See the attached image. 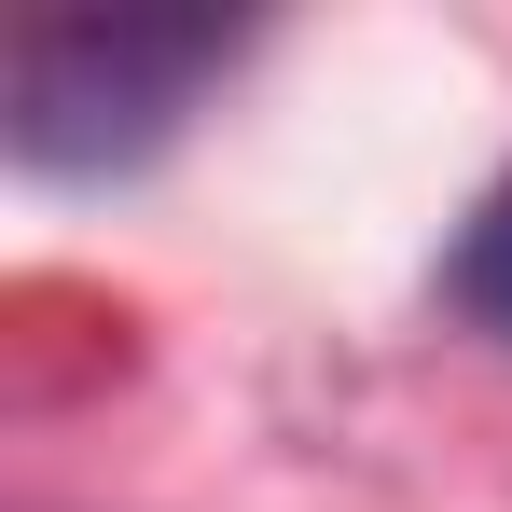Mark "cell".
Returning <instances> with one entry per match:
<instances>
[{
	"label": "cell",
	"instance_id": "obj_2",
	"mask_svg": "<svg viewBox=\"0 0 512 512\" xmlns=\"http://www.w3.org/2000/svg\"><path fill=\"white\" fill-rule=\"evenodd\" d=\"M443 305H457L471 333H512V167L485 180V208L457 222V250H443Z\"/></svg>",
	"mask_w": 512,
	"mask_h": 512
},
{
	"label": "cell",
	"instance_id": "obj_1",
	"mask_svg": "<svg viewBox=\"0 0 512 512\" xmlns=\"http://www.w3.org/2000/svg\"><path fill=\"white\" fill-rule=\"evenodd\" d=\"M222 56H236L222 14H28L0 56V139L42 180H111L180 139Z\"/></svg>",
	"mask_w": 512,
	"mask_h": 512
}]
</instances>
